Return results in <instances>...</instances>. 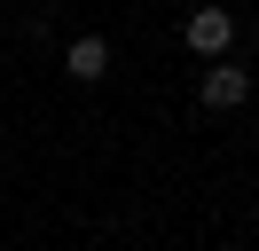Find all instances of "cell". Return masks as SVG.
Here are the masks:
<instances>
[{
    "label": "cell",
    "mask_w": 259,
    "mask_h": 251,
    "mask_svg": "<svg viewBox=\"0 0 259 251\" xmlns=\"http://www.w3.org/2000/svg\"><path fill=\"white\" fill-rule=\"evenodd\" d=\"M63 71L79 78V87H95V78L110 71V39H95V31H87V39H71V47H63Z\"/></svg>",
    "instance_id": "obj_3"
},
{
    "label": "cell",
    "mask_w": 259,
    "mask_h": 251,
    "mask_svg": "<svg viewBox=\"0 0 259 251\" xmlns=\"http://www.w3.org/2000/svg\"><path fill=\"white\" fill-rule=\"evenodd\" d=\"M181 39H189L196 55H228V39H236V16H228V8H189V16H181Z\"/></svg>",
    "instance_id": "obj_1"
},
{
    "label": "cell",
    "mask_w": 259,
    "mask_h": 251,
    "mask_svg": "<svg viewBox=\"0 0 259 251\" xmlns=\"http://www.w3.org/2000/svg\"><path fill=\"white\" fill-rule=\"evenodd\" d=\"M196 94H204V110H243V102H251V71L212 55V71H204V87H196Z\"/></svg>",
    "instance_id": "obj_2"
}]
</instances>
